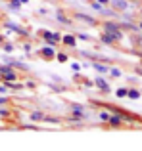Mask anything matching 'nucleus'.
Instances as JSON below:
<instances>
[{
    "label": "nucleus",
    "instance_id": "f257e3e1",
    "mask_svg": "<svg viewBox=\"0 0 142 151\" xmlns=\"http://www.w3.org/2000/svg\"><path fill=\"white\" fill-rule=\"evenodd\" d=\"M102 31L109 33L117 42L123 40V31H121V27H119V21H115V19H106V21L102 23Z\"/></svg>",
    "mask_w": 142,
    "mask_h": 151
},
{
    "label": "nucleus",
    "instance_id": "f03ea898",
    "mask_svg": "<svg viewBox=\"0 0 142 151\" xmlns=\"http://www.w3.org/2000/svg\"><path fill=\"white\" fill-rule=\"evenodd\" d=\"M41 37L44 38L46 44H48V46H54V48H56L58 44H62V35H60V33H52V31H42Z\"/></svg>",
    "mask_w": 142,
    "mask_h": 151
},
{
    "label": "nucleus",
    "instance_id": "7ed1b4c3",
    "mask_svg": "<svg viewBox=\"0 0 142 151\" xmlns=\"http://www.w3.org/2000/svg\"><path fill=\"white\" fill-rule=\"evenodd\" d=\"M0 78H2L4 82H8V81H15L17 75H15V71H14L12 65H2L0 67Z\"/></svg>",
    "mask_w": 142,
    "mask_h": 151
},
{
    "label": "nucleus",
    "instance_id": "20e7f679",
    "mask_svg": "<svg viewBox=\"0 0 142 151\" xmlns=\"http://www.w3.org/2000/svg\"><path fill=\"white\" fill-rule=\"evenodd\" d=\"M123 111H119V113H112V117H109V121L106 122V124H109L112 128H119V126H123V122H125V119H123Z\"/></svg>",
    "mask_w": 142,
    "mask_h": 151
},
{
    "label": "nucleus",
    "instance_id": "39448f33",
    "mask_svg": "<svg viewBox=\"0 0 142 151\" xmlns=\"http://www.w3.org/2000/svg\"><path fill=\"white\" fill-rule=\"evenodd\" d=\"M94 86H96V88L100 90L102 94H109V92H112V88H109V82L106 81L104 77H96V78H94Z\"/></svg>",
    "mask_w": 142,
    "mask_h": 151
},
{
    "label": "nucleus",
    "instance_id": "423d86ee",
    "mask_svg": "<svg viewBox=\"0 0 142 151\" xmlns=\"http://www.w3.org/2000/svg\"><path fill=\"white\" fill-rule=\"evenodd\" d=\"M73 19H79V21H83V23H86V25H92V27H96L98 25V19H94L92 15H86V14H73Z\"/></svg>",
    "mask_w": 142,
    "mask_h": 151
},
{
    "label": "nucleus",
    "instance_id": "0eeeda50",
    "mask_svg": "<svg viewBox=\"0 0 142 151\" xmlns=\"http://www.w3.org/2000/svg\"><path fill=\"white\" fill-rule=\"evenodd\" d=\"M38 54H41V58H44L46 61H50V59L56 58V48H54V46H48V44H46L44 48L38 50Z\"/></svg>",
    "mask_w": 142,
    "mask_h": 151
},
{
    "label": "nucleus",
    "instance_id": "6e6552de",
    "mask_svg": "<svg viewBox=\"0 0 142 151\" xmlns=\"http://www.w3.org/2000/svg\"><path fill=\"white\" fill-rule=\"evenodd\" d=\"M109 6H112L115 12H127L129 8H131V4H129L127 0H112Z\"/></svg>",
    "mask_w": 142,
    "mask_h": 151
},
{
    "label": "nucleus",
    "instance_id": "1a4fd4ad",
    "mask_svg": "<svg viewBox=\"0 0 142 151\" xmlns=\"http://www.w3.org/2000/svg\"><path fill=\"white\" fill-rule=\"evenodd\" d=\"M100 42H102L104 46H115V44H117V40H115V38H113L109 33H106V31H102V33H100Z\"/></svg>",
    "mask_w": 142,
    "mask_h": 151
},
{
    "label": "nucleus",
    "instance_id": "9d476101",
    "mask_svg": "<svg viewBox=\"0 0 142 151\" xmlns=\"http://www.w3.org/2000/svg\"><path fill=\"white\" fill-rule=\"evenodd\" d=\"M131 44H133V50H142V35L140 31L131 35Z\"/></svg>",
    "mask_w": 142,
    "mask_h": 151
},
{
    "label": "nucleus",
    "instance_id": "9b49d317",
    "mask_svg": "<svg viewBox=\"0 0 142 151\" xmlns=\"http://www.w3.org/2000/svg\"><path fill=\"white\" fill-rule=\"evenodd\" d=\"M62 44L67 46V48H75L77 46V37L75 35H64L62 37Z\"/></svg>",
    "mask_w": 142,
    "mask_h": 151
},
{
    "label": "nucleus",
    "instance_id": "f8f14e48",
    "mask_svg": "<svg viewBox=\"0 0 142 151\" xmlns=\"http://www.w3.org/2000/svg\"><path fill=\"white\" fill-rule=\"evenodd\" d=\"M119 27L123 31H127V33H136V31H140L138 25H136V23H131V21H119Z\"/></svg>",
    "mask_w": 142,
    "mask_h": 151
},
{
    "label": "nucleus",
    "instance_id": "ddd939ff",
    "mask_svg": "<svg viewBox=\"0 0 142 151\" xmlns=\"http://www.w3.org/2000/svg\"><path fill=\"white\" fill-rule=\"evenodd\" d=\"M92 67H94V71H96L98 75H108V73H109V67L106 65V61H104V63H102V61H94Z\"/></svg>",
    "mask_w": 142,
    "mask_h": 151
},
{
    "label": "nucleus",
    "instance_id": "4468645a",
    "mask_svg": "<svg viewBox=\"0 0 142 151\" xmlns=\"http://www.w3.org/2000/svg\"><path fill=\"white\" fill-rule=\"evenodd\" d=\"M71 113L79 115V117H85V107H83L81 103H73V105H71Z\"/></svg>",
    "mask_w": 142,
    "mask_h": 151
},
{
    "label": "nucleus",
    "instance_id": "2eb2a0df",
    "mask_svg": "<svg viewBox=\"0 0 142 151\" xmlns=\"http://www.w3.org/2000/svg\"><path fill=\"white\" fill-rule=\"evenodd\" d=\"M140 96H142V92L136 90V88H129L127 90V98H131V100H140Z\"/></svg>",
    "mask_w": 142,
    "mask_h": 151
},
{
    "label": "nucleus",
    "instance_id": "dca6fc26",
    "mask_svg": "<svg viewBox=\"0 0 142 151\" xmlns=\"http://www.w3.org/2000/svg\"><path fill=\"white\" fill-rule=\"evenodd\" d=\"M31 121H35V122H42L44 121V113L42 111H35V113H31Z\"/></svg>",
    "mask_w": 142,
    "mask_h": 151
},
{
    "label": "nucleus",
    "instance_id": "f3484780",
    "mask_svg": "<svg viewBox=\"0 0 142 151\" xmlns=\"http://www.w3.org/2000/svg\"><path fill=\"white\" fill-rule=\"evenodd\" d=\"M8 65H12L14 69H21V71H27L29 67L25 65V63H21V61H8Z\"/></svg>",
    "mask_w": 142,
    "mask_h": 151
},
{
    "label": "nucleus",
    "instance_id": "a211bd4d",
    "mask_svg": "<svg viewBox=\"0 0 142 151\" xmlns=\"http://www.w3.org/2000/svg\"><path fill=\"white\" fill-rule=\"evenodd\" d=\"M56 19H58L60 23H64V25H69V23H71V19H69V17H65L64 12H58V14H56Z\"/></svg>",
    "mask_w": 142,
    "mask_h": 151
},
{
    "label": "nucleus",
    "instance_id": "6ab92c4d",
    "mask_svg": "<svg viewBox=\"0 0 142 151\" xmlns=\"http://www.w3.org/2000/svg\"><path fill=\"white\" fill-rule=\"evenodd\" d=\"M109 117H112V113H108V111H100V121L102 122H108Z\"/></svg>",
    "mask_w": 142,
    "mask_h": 151
},
{
    "label": "nucleus",
    "instance_id": "aec40b11",
    "mask_svg": "<svg viewBox=\"0 0 142 151\" xmlns=\"http://www.w3.org/2000/svg\"><path fill=\"white\" fill-rule=\"evenodd\" d=\"M127 90H129V88H117V90H115V96H117V98H127Z\"/></svg>",
    "mask_w": 142,
    "mask_h": 151
},
{
    "label": "nucleus",
    "instance_id": "412c9836",
    "mask_svg": "<svg viewBox=\"0 0 142 151\" xmlns=\"http://www.w3.org/2000/svg\"><path fill=\"white\" fill-rule=\"evenodd\" d=\"M56 58H58V61H60V63H67V55H65V54H62V52H60V54H56Z\"/></svg>",
    "mask_w": 142,
    "mask_h": 151
},
{
    "label": "nucleus",
    "instance_id": "4be33fe9",
    "mask_svg": "<svg viewBox=\"0 0 142 151\" xmlns=\"http://www.w3.org/2000/svg\"><path fill=\"white\" fill-rule=\"evenodd\" d=\"M109 75H112L113 78H119L123 73H121V69H109Z\"/></svg>",
    "mask_w": 142,
    "mask_h": 151
},
{
    "label": "nucleus",
    "instance_id": "5701e85b",
    "mask_svg": "<svg viewBox=\"0 0 142 151\" xmlns=\"http://www.w3.org/2000/svg\"><path fill=\"white\" fill-rule=\"evenodd\" d=\"M10 8L12 10H17V8H21V2L19 0H10Z\"/></svg>",
    "mask_w": 142,
    "mask_h": 151
},
{
    "label": "nucleus",
    "instance_id": "b1692460",
    "mask_svg": "<svg viewBox=\"0 0 142 151\" xmlns=\"http://www.w3.org/2000/svg\"><path fill=\"white\" fill-rule=\"evenodd\" d=\"M77 38H81V40H85V42H90V37H88V35H85V33H79Z\"/></svg>",
    "mask_w": 142,
    "mask_h": 151
},
{
    "label": "nucleus",
    "instance_id": "393cba45",
    "mask_svg": "<svg viewBox=\"0 0 142 151\" xmlns=\"http://www.w3.org/2000/svg\"><path fill=\"white\" fill-rule=\"evenodd\" d=\"M4 52H14V44H2Z\"/></svg>",
    "mask_w": 142,
    "mask_h": 151
},
{
    "label": "nucleus",
    "instance_id": "a878e982",
    "mask_svg": "<svg viewBox=\"0 0 142 151\" xmlns=\"http://www.w3.org/2000/svg\"><path fill=\"white\" fill-rule=\"evenodd\" d=\"M71 71L79 73V71H81V65H79V63H71Z\"/></svg>",
    "mask_w": 142,
    "mask_h": 151
},
{
    "label": "nucleus",
    "instance_id": "bb28decb",
    "mask_svg": "<svg viewBox=\"0 0 142 151\" xmlns=\"http://www.w3.org/2000/svg\"><path fill=\"white\" fill-rule=\"evenodd\" d=\"M98 2H100L102 6H109V2H112V0H98Z\"/></svg>",
    "mask_w": 142,
    "mask_h": 151
},
{
    "label": "nucleus",
    "instance_id": "cd10ccee",
    "mask_svg": "<svg viewBox=\"0 0 142 151\" xmlns=\"http://www.w3.org/2000/svg\"><path fill=\"white\" fill-rule=\"evenodd\" d=\"M6 90H8V86H6V84L0 86V94H6Z\"/></svg>",
    "mask_w": 142,
    "mask_h": 151
},
{
    "label": "nucleus",
    "instance_id": "c85d7f7f",
    "mask_svg": "<svg viewBox=\"0 0 142 151\" xmlns=\"http://www.w3.org/2000/svg\"><path fill=\"white\" fill-rule=\"evenodd\" d=\"M23 50H25L27 54H29V52H31V44H23Z\"/></svg>",
    "mask_w": 142,
    "mask_h": 151
},
{
    "label": "nucleus",
    "instance_id": "c756f323",
    "mask_svg": "<svg viewBox=\"0 0 142 151\" xmlns=\"http://www.w3.org/2000/svg\"><path fill=\"white\" fill-rule=\"evenodd\" d=\"M8 101V98H0V103H6Z\"/></svg>",
    "mask_w": 142,
    "mask_h": 151
},
{
    "label": "nucleus",
    "instance_id": "7c9ffc66",
    "mask_svg": "<svg viewBox=\"0 0 142 151\" xmlns=\"http://www.w3.org/2000/svg\"><path fill=\"white\" fill-rule=\"evenodd\" d=\"M19 2H21V4H27V2H29V0H19Z\"/></svg>",
    "mask_w": 142,
    "mask_h": 151
},
{
    "label": "nucleus",
    "instance_id": "2f4dec72",
    "mask_svg": "<svg viewBox=\"0 0 142 151\" xmlns=\"http://www.w3.org/2000/svg\"><path fill=\"white\" fill-rule=\"evenodd\" d=\"M138 29H140V31H142V21H140V23H138Z\"/></svg>",
    "mask_w": 142,
    "mask_h": 151
},
{
    "label": "nucleus",
    "instance_id": "473e14b6",
    "mask_svg": "<svg viewBox=\"0 0 142 151\" xmlns=\"http://www.w3.org/2000/svg\"><path fill=\"white\" fill-rule=\"evenodd\" d=\"M0 42H4V37H2V35H0Z\"/></svg>",
    "mask_w": 142,
    "mask_h": 151
},
{
    "label": "nucleus",
    "instance_id": "72a5a7b5",
    "mask_svg": "<svg viewBox=\"0 0 142 151\" xmlns=\"http://www.w3.org/2000/svg\"><path fill=\"white\" fill-rule=\"evenodd\" d=\"M138 65H140V67H142V61H140V63H138Z\"/></svg>",
    "mask_w": 142,
    "mask_h": 151
},
{
    "label": "nucleus",
    "instance_id": "f704fd0d",
    "mask_svg": "<svg viewBox=\"0 0 142 151\" xmlns=\"http://www.w3.org/2000/svg\"><path fill=\"white\" fill-rule=\"evenodd\" d=\"M138 2H140V0H138Z\"/></svg>",
    "mask_w": 142,
    "mask_h": 151
}]
</instances>
